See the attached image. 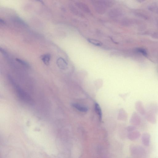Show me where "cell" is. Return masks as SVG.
<instances>
[{
  "label": "cell",
  "mask_w": 158,
  "mask_h": 158,
  "mask_svg": "<svg viewBox=\"0 0 158 158\" xmlns=\"http://www.w3.org/2000/svg\"><path fill=\"white\" fill-rule=\"evenodd\" d=\"M111 1H93L92 3L95 10L100 14L105 13L108 8L112 5Z\"/></svg>",
  "instance_id": "cell-1"
},
{
  "label": "cell",
  "mask_w": 158,
  "mask_h": 158,
  "mask_svg": "<svg viewBox=\"0 0 158 158\" xmlns=\"http://www.w3.org/2000/svg\"><path fill=\"white\" fill-rule=\"evenodd\" d=\"M9 78L11 83L13 84L14 88L15 89L19 98L24 101H25L27 102H30V100H31L30 97L17 85L10 76H9Z\"/></svg>",
  "instance_id": "cell-2"
},
{
  "label": "cell",
  "mask_w": 158,
  "mask_h": 158,
  "mask_svg": "<svg viewBox=\"0 0 158 158\" xmlns=\"http://www.w3.org/2000/svg\"><path fill=\"white\" fill-rule=\"evenodd\" d=\"M75 5L77 7L79 8L80 10H81L85 13H90V10L88 7L83 3L81 2H77L75 3Z\"/></svg>",
  "instance_id": "cell-3"
},
{
  "label": "cell",
  "mask_w": 158,
  "mask_h": 158,
  "mask_svg": "<svg viewBox=\"0 0 158 158\" xmlns=\"http://www.w3.org/2000/svg\"><path fill=\"white\" fill-rule=\"evenodd\" d=\"M58 66L62 69H65L67 67V64L66 61L62 58H59L56 61Z\"/></svg>",
  "instance_id": "cell-4"
},
{
  "label": "cell",
  "mask_w": 158,
  "mask_h": 158,
  "mask_svg": "<svg viewBox=\"0 0 158 158\" xmlns=\"http://www.w3.org/2000/svg\"><path fill=\"white\" fill-rule=\"evenodd\" d=\"M72 106L76 109L77 110L83 112H86L88 110V109L86 107L83 106L78 104H73Z\"/></svg>",
  "instance_id": "cell-5"
},
{
  "label": "cell",
  "mask_w": 158,
  "mask_h": 158,
  "mask_svg": "<svg viewBox=\"0 0 158 158\" xmlns=\"http://www.w3.org/2000/svg\"><path fill=\"white\" fill-rule=\"evenodd\" d=\"M40 58L44 64L46 65H49L51 59L50 54H44L42 55Z\"/></svg>",
  "instance_id": "cell-6"
},
{
  "label": "cell",
  "mask_w": 158,
  "mask_h": 158,
  "mask_svg": "<svg viewBox=\"0 0 158 158\" xmlns=\"http://www.w3.org/2000/svg\"><path fill=\"white\" fill-rule=\"evenodd\" d=\"M95 109L97 114L99 115L100 120L101 121L102 119V111H101L100 107L98 104L95 103Z\"/></svg>",
  "instance_id": "cell-7"
},
{
  "label": "cell",
  "mask_w": 158,
  "mask_h": 158,
  "mask_svg": "<svg viewBox=\"0 0 158 158\" xmlns=\"http://www.w3.org/2000/svg\"><path fill=\"white\" fill-rule=\"evenodd\" d=\"M89 42L97 46H101L102 45V42L99 41V40L93 39H89L88 40Z\"/></svg>",
  "instance_id": "cell-8"
},
{
  "label": "cell",
  "mask_w": 158,
  "mask_h": 158,
  "mask_svg": "<svg viewBox=\"0 0 158 158\" xmlns=\"http://www.w3.org/2000/svg\"><path fill=\"white\" fill-rule=\"evenodd\" d=\"M70 7L71 9V10L72 11L73 13L75 15L78 16H81L82 15V13H80L78 10L77 9L76 7L74 5H71Z\"/></svg>",
  "instance_id": "cell-9"
},
{
  "label": "cell",
  "mask_w": 158,
  "mask_h": 158,
  "mask_svg": "<svg viewBox=\"0 0 158 158\" xmlns=\"http://www.w3.org/2000/svg\"><path fill=\"white\" fill-rule=\"evenodd\" d=\"M16 60H17V61L19 63L22 64V65H23L28 67L29 66V65L25 61H23V60H22L21 59H19L18 58L16 59Z\"/></svg>",
  "instance_id": "cell-10"
}]
</instances>
